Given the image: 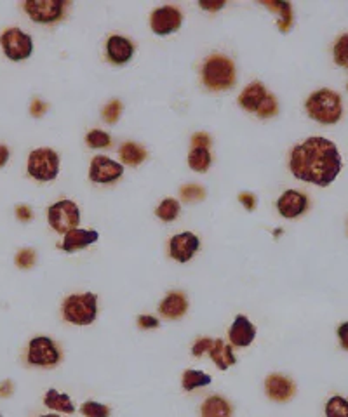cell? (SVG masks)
I'll use <instances>...</instances> for the list:
<instances>
[{
	"mask_svg": "<svg viewBox=\"0 0 348 417\" xmlns=\"http://www.w3.org/2000/svg\"><path fill=\"white\" fill-rule=\"evenodd\" d=\"M341 155L336 144L325 138H308L293 148L289 169L293 176L317 186H330L341 173Z\"/></svg>",
	"mask_w": 348,
	"mask_h": 417,
	"instance_id": "cell-1",
	"label": "cell"
},
{
	"mask_svg": "<svg viewBox=\"0 0 348 417\" xmlns=\"http://www.w3.org/2000/svg\"><path fill=\"white\" fill-rule=\"evenodd\" d=\"M308 117L322 125H333L343 115V105L338 92L331 89H319L305 103Z\"/></svg>",
	"mask_w": 348,
	"mask_h": 417,
	"instance_id": "cell-2",
	"label": "cell"
},
{
	"mask_svg": "<svg viewBox=\"0 0 348 417\" xmlns=\"http://www.w3.org/2000/svg\"><path fill=\"white\" fill-rule=\"evenodd\" d=\"M202 80L211 90H225L235 84V64L221 54H214L206 60L202 66Z\"/></svg>",
	"mask_w": 348,
	"mask_h": 417,
	"instance_id": "cell-3",
	"label": "cell"
},
{
	"mask_svg": "<svg viewBox=\"0 0 348 417\" xmlns=\"http://www.w3.org/2000/svg\"><path fill=\"white\" fill-rule=\"evenodd\" d=\"M63 316L73 325H91L98 316V296L95 292L72 294L63 303Z\"/></svg>",
	"mask_w": 348,
	"mask_h": 417,
	"instance_id": "cell-4",
	"label": "cell"
},
{
	"mask_svg": "<svg viewBox=\"0 0 348 417\" xmlns=\"http://www.w3.org/2000/svg\"><path fill=\"white\" fill-rule=\"evenodd\" d=\"M60 173V157L51 148H38L28 157V174L37 181H53Z\"/></svg>",
	"mask_w": 348,
	"mask_h": 417,
	"instance_id": "cell-5",
	"label": "cell"
},
{
	"mask_svg": "<svg viewBox=\"0 0 348 417\" xmlns=\"http://www.w3.org/2000/svg\"><path fill=\"white\" fill-rule=\"evenodd\" d=\"M47 221L51 228L61 235H66L69 231L75 229L80 223V211L75 202L72 200H60L53 203L47 211Z\"/></svg>",
	"mask_w": 348,
	"mask_h": 417,
	"instance_id": "cell-6",
	"label": "cell"
},
{
	"mask_svg": "<svg viewBox=\"0 0 348 417\" xmlns=\"http://www.w3.org/2000/svg\"><path fill=\"white\" fill-rule=\"evenodd\" d=\"M0 44L4 54L12 61H23L32 56L34 51V40L28 34L21 31L19 28H9L0 37Z\"/></svg>",
	"mask_w": 348,
	"mask_h": 417,
	"instance_id": "cell-7",
	"label": "cell"
},
{
	"mask_svg": "<svg viewBox=\"0 0 348 417\" xmlns=\"http://www.w3.org/2000/svg\"><path fill=\"white\" fill-rule=\"evenodd\" d=\"M61 351L56 342L49 338H35L28 346V362L37 367H54L60 364Z\"/></svg>",
	"mask_w": 348,
	"mask_h": 417,
	"instance_id": "cell-8",
	"label": "cell"
},
{
	"mask_svg": "<svg viewBox=\"0 0 348 417\" xmlns=\"http://www.w3.org/2000/svg\"><path fill=\"white\" fill-rule=\"evenodd\" d=\"M66 2L61 0H28L25 2V11L35 23H56L63 18Z\"/></svg>",
	"mask_w": 348,
	"mask_h": 417,
	"instance_id": "cell-9",
	"label": "cell"
},
{
	"mask_svg": "<svg viewBox=\"0 0 348 417\" xmlns=\"http://www.w3.org/2000/svg\"><path fill=\"white\" fill-rule=\"evenodd\" d=\"M182 21H183V16L178 8L164 5V8H159L151 12L150 28L156 35H169L179 30Z\"/></svg>",
	"mask_w": 348,
	"mask_h": 417,
	"instance_id": "cell-10",
	"label": "cell"
},
{
	"mask_svg": "<svg viewBox=\"0 0 348 417\" xmlns=\"http://www.w3.org/2000/svg\"><path fill=\"white\" fill-rule=\"evenodd\" d=\"M201 247V240L197 235L183 231L179 235H174L169 242V256L178 263H188Z\"/></svg>",
	"mask_w": 348,
	"mask_h": 417,
	"instance_id": "cell-11",
	"label": "cell"
},
{
	"mask_svg": "<svg viewBox=\"0 0 348 417\" xmlns=\"http://www.w3.org/2000/svg\"><path fill=\"white\" fill-rule=\"evenodd\" d=\"M122 174H124V167H122L119 162L112 160V158L108 157H101V155L92 158L91 169H89V177H91V181H95V183H114Z\"/></svg>",
	"mask_w": 348,
	"mask_h": 417,
	"instance_id": "cell-12",
	"label": "cell"
},
{
	"mask_svg": "<svg viewBox=\"0 0 348 417\" xmlns=\"http://www.w3.org/2000/svg\"><path fill=\"white\" fill-rule=\"evenodd\" d=\"M279 214L286 219H295L308 209V197L296 190H288L277 200Z\"/></svg>",
	"mask_w": 348,
	"mask_h": 417,
	"instance_id": "cell-13",
	"label": "cell"
},
{
	"mask_svg": "<svg viewBox=\"0 0 348 417\" xmlns=\"http://www.w3.org/2000/svg\"><path fill=\"white\" fill-rule=\"evenodd\" d=\"M228 338L235 348H247L256 338V327L249 322L247 316L237 315L228 331Z\"/></svg>",
	"mask_w": 348,
	"mask_h": 417,
	"instance_id": "cell-14",
	"label": "cell"
},
{
	"mask_svg": "<svg viewBox=\"0 0 348 417\" xmlns=\"http://www.w3.org/2000/svg\"><path fill=\"white\" fill-rule=\"evenodd\" d=\"M265 391L273 402H288L295 395V384L282 374H270L265 381Z\"/></svg>",
	"mask_w": 348,
	"mask_h": 417,
	"instance_id": "cell-15",
	"label": "cell"
},
{
	"mask_svg": "<svg viewBox=\"0 0 348 417\" xmlns=\"http://www.w3.org/2000/svg\"><path fill=\"white\" fill-rule=\"evenodd\" d=\"M134 54V45L129 38L121 35H112L106 42V56L114 64H125Z\"/></svg>",
	"mask_w": 348,
	"mask_h": 417,
	"instance_id": "cell-16",
	"label": "cell"
},
{
	"mask_svg": "<svg viewBox=\"0 0 348 417\" xmlns=\"http://www.w3.org/2000/svg\"><path fill=\"white\" fill-rule=\"evenodd\" d=\"M98 238H99V233L98 231H95V229L75 228L64 235L63 251L69 252V254H72V252H77V251H80V249L89 247L91 244H96Z\"/></svg>",
	"mask_w": 348,
	"mask_h": 417,
	"instance_id": "cell-17",
	"label": "cell"
},
{
	"mask_svg": "<svg viewBox=\"0 0 348 417\" xmlns=\"http://www.w3.org/2000/svg\"><path fill=\"white\" fill-rule=\"evenodd\" d=\"M186 309H188V301H186L185 294L183 292L167 294L159 306L160 315L171 320L182 318V316L186 313Z\"/></svg>",
	"mask_w": 348,
	"mask_h": 417,
	"instance_id": "cell-18",
	"label": "cell"
},
{
	"mask_svg": "<svg viewBox=\"0 0 348 417\" xmlns=\"http://www.w3.org/2000/svg\"><path fill=\"white\" fill-rule=\"evenodd\" d=\"M266 96H269V92H266L265 86L260 82H253L243 90V94L238 96V105L243 106L244 110H247V112L256 113L266 99Z\"/></svg>",
	"mask_w": 348,
	"mask_h": 417,
	"instance_id": "cell-19",
	"label": "cell"
},
{
	"mask_svg": "<svg viewBox=\"0 0 348 417\" xmlns=\"http://www.w3.org/2000/svg\"><path fill=\"white\" fill-rule=\"evenodd\" d=\"M209 357L218 365L220 370H227L228 367L237 364V358H235L232 346L227 344L225 341H221V339H216V341L212 342L211 350H209Z\"/></svg>",
	"mask_w": 348,
	"mask_h": 417,
	"instance_id": "cell-20",
	"label": "cell"
},
{
	"mask_svg": "<svg viewBox=\"0 0 348 417\" xmlns=\"http://www.w3.org/2000/svg\"><path fill=\"white\" fill-rule=\"evenodd\" d=\"M202 417H232V405L223 396L212 395L206 399L201 409Z\"/></svg>",
	"mask_w": 348,
	"mask_h": 417,
	"instance_id": "cell-21",
	"label": "cell"
},
{
	"mask_svg": "<svg viewBox=\"0 0 348 417\" xmlns=\"http://www.w3.org/2000/svg\"><path fill=\"white\" fill-rule=\"evenodd\" d=\"M44 405L49 409L56 410V412L63 414H73L75 412V405L72 403V399L64 393H60L58 390H49L44 396Z\"/></svg>",
	"mask_w": 348,
	"mask_h": 417,
	"instance_id": "cell-22",
	"label": "cell"
},
{
	"mask_svg": "<svg viewBox=\"0 0 348 417\" xmlns=\"http://www.w3.org/2000/svg\"><path fill=\"white\" fill-rule=\"evenodd\" d=\"M261 4L269 8L270 11L279 12V30L289 31V28L293 25V9L289 2H269V0H263Z\"/></svg>",
	"mask_w": 348,
	"mask_h": 417,
	"instance_id": "cell-23",
	"label": "cell"
},
{
	"mask_svg": "<svg viewBox=\"0 0 348 417\" xmlns=\"http://www.w3.org/2000/svg\"><path fill=\"white\" fill-rule=\"evenodd\" d=\"M211 376L206 372H202V370H185L183 372L182 377V386L185 391H193L197 390V388L202 386H209L211 384Z\"/></svg>",
	"mask_w": 348,
	"mask_h": 417,
	"instance_id": "cell-24",
	"label": "cell"
},
{
	"mask_svg": "<svg viewBox=\"0 0 348 417\" xmlns=\"http://www.w3.org/2000/svg\"><path fill=\"white\" fill-rule=\"evenodd\" d=\"M121 158L125 166H140L147 158V150L136 143H124L121 147Z\"/></svg>",
	"mask_w": 348,
	"mask_h": 417,
	"instance_id": "cell-25",
	"label": "cell"
},
{
	"mask_svg": "<svg viewBox=\"0 0 348 417\" xmlns=\"http://www.w3.org/2000/svg\"><path fill=\"white\" fill-rule=\"evenodd\" d=\"M188 166L195 173H208L209 166H211L209 148H193L188 155Z\"/></svg>",
	"mask_w": 348,
	"mask_h": 417,
	"instance_id": "cell-26",
	"label": "cell"
},
{
	"mask_svg": "<svg viewBox=\"0 0 348 417\" xmlns=\"http://www.w3.org/2000/svg\"><path fill=\"white\" fill-rule=\"evenodd\" d=\"M156 214H157V218L162 219V221H166V223L174 221V219L179 216V202L174 199L162 200L160 205L157 207Z\"/></svg>",
	"mask_w": 348,
	"mask_h": 417,
	"instance_id": "cell-27",
	"label": "cell"
},
{
	"mask_svg": "<svg viewBox=\"0 0 348 417\" xmlns=\"http://www.w3.org/2000/svg\"><path fill=\"white\" fill-rule=\"evenodd\" d=\"M325 417H348V400L343 396H331L325 403Z\"/></svg>",
	"mask_w": 348,
	"mask_h": 417,
	"instance_id": "cell-28",
	"label": "cell"
},
{
	"mask_svg": "<svg viewBox=\"0 0 348 417\" xmlns=\"http://www.w3.org/2000/svg\"><path fill=\"white\" fill-rule=\"evenodd\" d=\"M333 56H334V63L341 68H347L348 70V34L341 35L340 38L334 44L333 49Z\"/></svg>",
	"mask_w": 348,
	"mask_h": 417,
	"instance_id": "cell-29",
	"label": "cell"
},
{
	"mask_svg": "<svg viewBox=\"0 0 348 417\" xmlns=\"http://www.w3.org/2000/svg\"><path fill=\"white\" fill-rule=\"evenodd\" d=\"M80 414L84 417H108L110 416V409L99 402H92V400H87L80 407Z\"/></svg>",
	"mask_w": 348,
	"mask_h": 417,
	"instance_id": "cell-30",
	"label": "cell"
},
{
	"mask_svg": "<svg viewBox=\"0 0 348 417\" xmlns=\"http://www.w3.org/2000/svg\"><path fill=\"white\" fill-rule=\"evenodd\" d=\"M86 143L87 147L96 148V150H99V148H108L112 143L110 136L106 134V132L98 131V129H95V131H91L89 134L86 136Z\"/></svg>",
	"mask_w": 348,
	"mask_h": 417,
	"instance_id": "cell-31",
	"label": "cell"
},
{
	"mask_svg": "<svg viewBox=\"0 0 348 417\" xmlns=\"http://www.w3.org/2000/svg\"><path fill=\"white\" fill-rule=\"evenodd\" d=\"M122 113V103L121 101H112L103 108V118H105L108 124H115L119 121Z\"/></svg>",
	"mask_w": 348,
	"mask_h": 417,
	"instance_id": "cell-32",
	"label": "cell"
},
{
	"mask_svg": "<svg viewBox=\"0 0 348 417\" xmlns=\"http://www.w3.org/2000/svg\"><path fill=\"white\" fill-rule=\"evenodd\" d=\"M182 197L186 200V202H197V200H202L206 197L204 188L197 186V184H186L182 188Z\"/></svg>",
	"mask_w": 348,
	"mask_h": 417,
	"instance_id": "cell-33",
	"label": "cell"
},
{
	"mask_svg": "<svg viewBox=\"0 0 348 417\" xmlns=\"http://www.w3.org/2000/svg\"><path fill=\"white\" fill-rule=\"evenodd\" d=\"M277 110H279V106H277L275 98H273L272 94H269L266 96L265 101H263V105L260 106V110L256 112V115L261 118H269V117H273V115H277Z\"/></svg>",
	"mask_w": 348,
	"mask_h": 417,
	"instance_id": "cell-34",
	"label": "cell"
},
{
	"mask_svg": "<svg viewBox=\"0 0 348 417\" xmlns=\"http://www.w3.org/2000/svg\"><path fill=\"white\" fill-rule=\"evenodd\" d=\"M35 261H37V254H35V251H32V249H23V251H19L18 256H16V264H18L19 268H23V270L34 266Z\"/></svg>",
	"mask_w": 348,
	"mask_h": 417,
	"instance_id": "cell-35",
	"label": "cell"
},
{
	"mask_svg": "<svg viewBox=\"0 0 348 417\" xmlns=\"http://www.w3.org/2000/svg\"><path fill=\"white\" fill-rule=\"evenodd\" d=\"M212 342H214V341H212V339H209V338L199 339V341L195 342V344H193V348H192L193 357H202L204 353H209Z\"/></svg>",
	"mask_w": 348,
	"mask_h": 417,
	"instance_id": "cell-36",
	"label": "cell"
},
{
	"mask_svg": "<svg viewBox=\"0 0 348 417\" xmlns=\"http://www.w3.org/2000/svg\"><path fill=\"white\" fill-rule=\"evenodd\" d=\"M138 325L141 329H157L159 327V320L151 315H141L138 316Z\"/></svg>",
	"mask_w": 348,
	"mask_h": 417,
	"instance_id": "cell-37",
	"label": "cell"
},
{
	"mask_svg": "<svg viewBox=\"0 0 348 417\" xmlns=\"http://www.w3.org/2000/svg\"><path fill=\"white\" fill-rule=\"evenodd\" d=\"M192 144L193 148H209V144H211V138H209L206 132H197V134H193Z\"/></svg>",
	"mask_w": 348,
	"mask_h": 417,
	"instance_id": "cell-38",
	"label": "cell"
},
{
	"mask_svg": "<svg viewBox=\"0 0 348 417\" xmlns=\"http://www.w3.org/2000/svg\"><path fill=\"white\" fill-rule=\"evenodd\" d=\"M338 338H340L341 348L348 351V322L341 323L340 327H338Z\"/></svg>",
	"mask_w": 348,
	"mask_h": 417,
	"instance_id": "cell-39",
	"label": "cell"
},
{
	"mask_svg": "<svg viewBox=\"0 0 348 417\" xmlns=\"http://www.w3.org/2000/svg\"><path fill=\"white\" fill-rule=\"evenodd\" d=\"M199 8L204 9V11L216 12L225 8V2L223 0H220V2H206V0H201V2H199Z\"/></svg>",
	"mask_w": 348,
	"mask_h": 417,
	"instance_id": "cell-40",
	"label": "cell"
},
{
	"mask_svg": "<svg viewBox=\"0 0 348 417\" xmlns=\"http://www.w3.org/2000/svg\"><path fill=\"white\" fill-rule=\"evenodd\" d=\"M238 202L243 203L247 211H253L254 205H256V199H254V195H251V193H240V195H238Z\"/></svg>",
	"mask_w": 348,
	"mask_h": 417,
	"instance_id": "cell-41",
	"label": "cell"
},
{
	"mask_svg": "<svg viewBox=\"0 0 348 417\" xmlns=\"http://www.w3.org/2000/svg\"><path fill=\"white\" fill-rule=\"evenodd\" d=\"M46 112H47V105L44 101L35 99V101L32 103V115H34V117H42Z\"/></svg>",
	"mask_w": 348,
	"mask_h": 417,
	"instance_id": "cell-42",
	"label": "cell"
},
{
	"mask_svg": "<svg viewBox=\"0 0 348 417\" xmlns=\"http://www.w3.org/2000/svg\"><path fill=\"white\" fill-rule=\"evenodd\" d=\"M16 216H18L21 221H30V219L34 218V214H32V209L28 205L16 207Z\"/></svg>",
	"mask_w": 348,
	"mask_h": 417,
	"instance_id": "cell-43",
	"label": "cell"
},
{
	"mask_svg": "<svg viewBox=\"0 0 348 417\" xmlns=\"http://www.w3.org/2000/svg\"><path fill=\"white\" fill-rule=\"evenodd\" d=\"M12 395V383L11 381H4L0 383V396L2 399H8V396Z\"/></svg>",
	"mask_w": 348,
	"mask_h": 417,
	"instance_id": "cell-44",
	"label": "cell"
},
{
	"mask_svg": "<svg viewBox=\"0 0 348 417\" xmlns=\"http://www.w3.org/2000/svg\"><path fill=\"white\" fill-rule=\"evenodd\" d=\"M9 160V150L8 147H4V144H0V167H4L5 164H8Z\"/></svg>",
	"mask_w": 348,
	"mask_h": 417,
	"instance_id": "cell-45",
	"label": "cell"
},
{
	"mask_svg": "<svg viewBox=\"0 0 348 417\" xmlns=\"http://www.w3.org/2000/svg\"><path fill=\"white\" fill-rule=\"evenodd\" d=\"M40 417H61V416H56V414H47V416H40Z\"/></svg>",
	"mask_w": 348,
	"mask_h": 417,
	"instance_id": "cell-46",
	"label": "cell"
}]
</instances>
